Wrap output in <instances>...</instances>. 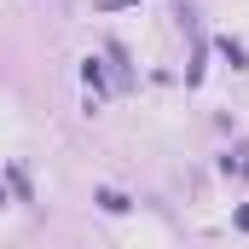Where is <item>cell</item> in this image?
<instances>
[{
  "label": "cell",
  "mask_w": 249,
  "mask_h": 249,
  "mask_svg": "<svg viewBox=\"0 0 249 249\" xmlns=\"http://www.w3.org/2000/svg\"><path fill=\"white\" fill-rule=\"evenodd\" d=\"M99 209H110V214H122V209H127V197H122V191H110V186H105V191H99Z\"/></svg>",
  "instance_id": "6da1fadb"
},
{
  "label": "cell",
  "mask_w": 249,
  "mask_h": 249,
  "mask_svg": "<svg viewBox=\"0 0 249 249\" xmlns=\"http://www.w3.org/2000/svg\"><path fill=\"white\" fill-rule=\"evenodd\" d=\"M99 6H105V12H116V6H133V0H99Z\"/></svg>",
  "instance_id": "7a4b0ae2"
},
{
  "label": "cell",
  "mask_w": 249,
  "mask_h": 249,
  "mask_svg": "<svg viewBox=\"0 0 249 249\" xmlns=\"http://www.w3.org/2000/svg\"><path fill=\"white\" fill-rule=\"evenodd\" d=\"M238 226H244V232H249V203H244V209H238Z\"/></svg>",
  "instance_id": "3957f363"
}]
</instances>
